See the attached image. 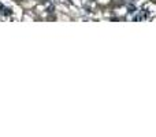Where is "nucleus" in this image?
I'll list each match as a JSON object with an SVG mask.
<instances>
[{
  "label": "nucleus",
  "instance_id": "4",
  "mask_svg": "<svg viewBox=\"0 0 156 137\" xmlns=\"http://www.w3.org/2000/svg\"><path fill=\"white\" fill-rule=\"evenodd\" d=\"M3 10H4V6H3V4H1V3H0V14H1V12H3Z\"/></svg>",
  "mask_w": 156,
  "mask_h": 137
},
{
  "label": "nucleus",
  "instance_id": "3",
  "mask_svg": "<svg viewBox=\"0 0 156 137\" xmlns=\"http://www.w3.org/2000/svg\"><path fill=\"white\" fill-rule=\"evenodd\" d=\"M129 10H130V11H129V12H130V14H133V12H134V10H136V8L133 7V6H130V7H129Z\"/></svg>",
  "mask_w": 156,
  "mask_h": 137
},
{
  "label": "nucleus",
  "instance_id": "1",
  "mask_svg": "<svg viewBox=\"0 0 156 137\" xmlns=\"http://www.w3.org/2000/svg\"><path fill=\"white\" fill-rule=\"evenodd\" d=\"M145 18H147V12H145V11H141L138 15L134 16V21H141V19H145Z\"/></svg>",
  "mask_w": 156,
  "mask_h": 137
},
{
  "label": "nucleus",
  "instance_id": "2",
  "mask_svg": "<svg viewBox=\"0 0 156 137\" xmlns=\"http://www.w3.org/2000/svg\"><path fill=\"white\" fill-rule=\"evenodd\" d=\"M1 14H4V15H11V14H12V11H11L10 8L4 7V10H3V12H1Z\"/></svg>",
  "mask_w": 156,
  "mask_h": 137
}]
</instances>
